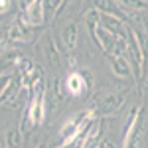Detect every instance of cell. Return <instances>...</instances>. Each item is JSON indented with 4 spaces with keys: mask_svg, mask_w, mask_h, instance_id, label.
I'll list each match as a JSON object with an SVG mask.
<instances>
[{
    "mask_svg": "<svg viewBox=\"0 0 148 148\" xmlns=\"http://www.w3.org/2000/svg\"><path fill=\"white\" fill-rule=\"evenodd\" d=\"M126 53H128V61L130 65H134V73L136 77L144 75V63H146V56H148V44L144 40V36L132 30V28H126Z\"/></svg>",
    "mask_w": 148,
    "mask_h": 148,
    "instance_id": "cell-1",
    "label": "cell"
},
{
    "mask_svg": "<svg viewBox=\"0 0 148 148\" xmlns=\"http://www.w3.org/2000/svg\"><path fill=\"white\" fill-rule=\"evenodd\" d=\"M16 75L20 77V87H22L24 91H28V93L32 91V87H34L40 79H44L40 67L34 63V59H30V57H22V59L18 61Z\"/></svg>",
    "mask_w": 148,
    "mask_h": 148,
    "instance_id": "cell-2",
    "label": "cell"
},
{
    "mask_svg": "<svg viewBox=\"0 0 148 148\" xmlns=\"http://www.w3.org/2000/svg\"><path fill=\"white\" fill-rule=\"evenodd\" d=\"M123 103H125V97L121 93H105L95 101L91 111L95 113V116H113L123 107Z\"/></svg>",
    "mask_w": 148,
    "mask_h": 148,
    "instance_id": "cell-3",
    "label": "cell"
},
{
    "mask_svg": "<svg viewBox=\"0 0 148 148\" xmlns=\"http://www.w3.org/2000/svg\"><path fill=\"white\" fill-rule=\"evenodd\" d=\"M142 105L134 107L130 111V119L125 130V138H123V148H136L138 138H140V126H142Z\"/></svg>",
    "mask_w": 148,
    "mask_h": 148,
    "instance_id": "cell-4",
    "label": "cell"
},
{
    "mask_svg": "<svg viewBox=\"0 0 148 148\" xmlns=\"http://www.w3.org/2000/svg\"><path fill=\"white\" fill-rule=\"evenodd\" d=\"M18 20L22 24H26L28 28L42 26L44 20H46V2L44 0H34L32 4H28L26 8H22Z\"/></svg>",
    "mask_w": 148,
    "mask_h": 148,
    "instance_id": "cell-5",
    "label": "cell"
},
{
    "mask_svg": "<svg viewBox=\"0 0 148 148\" xmlns=\"http://www.w3.org/2000/svg\"><path fill=\"white\" fill-rule=\"evenodd\" d=\"M89 89V83L85 79V75L81 71H71L67 77H65V93L73 99H79L83 97Z\"/></svg>",
    "mask_w": 148,
    "mask_h": 148,
    "instance_id": "cell-6",
    "label": "cell"
},
{
    "mask_svg": "<svg viewBox=\"0 0 148 148\" xmlns=\"http://www.w3.org/2000/svg\"><path fill=\"white\" fill-rule=\"evenodd\" d=\"M42 51H44V59H46L47 67L51 69H59L61 67V56H59V49H57L56 42H53V38L49 34H46L42 38Z\"/></svg>",
    "mask_w": 148,
    "mask_h": 148,
    "instance_id": "cell-7",
    "label": "cell"
},
{
    "mask_svg": "<svg viewBox=\"0 0 148 148\" xmlns=\"http://www.w3.org/2000/svg\"><path fill=\"white\" fill-rule=\"evenodd\" d=\"M28 40H30L28 26L22 24L20 20H14L10 24V28L6 30V42H10V44H26Z\"/></svg>",
    "mask_w": 148,
    "mask_h": 148,
    "instance_id": "cell-8",
    "label": "cell"
},
{
    "mask_svg": "<svg viewBox=\"0 0 148 148\" xmlns=\"http://www.w3.org/2000/svg\"><path fill=\"white\" fill-rule=\"evenodd\" d=\"M111 69L119 79H128L132 77V65L126 56H113L111 57Z\"/></svg>",
    "mask_w": 148,
    "mask_h": 148,
    "instance_id": "cell-9",
    "label": "cell"
},
{
    "mask_svg": "<svg viewBox=\"0 0 148 148\" xmlns=\"http://www.w3.org/2000/svg\"><path fill=\"white\" fill-rule=\"evenodd\" d=\"M77 40H79V26L77 22H69L63 32H61V46L65 51H73L77 46Z\"/></svg>",
    "mask_w": 148,
    "mask_h": 148,
    "instance_id": "cell-10",
    "label": "cell"
},
{
    "mask_svg": "<svg viewBox=\"0 0 148 148\" xmlns=\"http://www.w3.org/2000/svg\"><path fill=\"white\" fill-rule=\"evenodd\" d=\"M22 125L24 123H22V116H20V121L4 132V146L6 148H18L22 144Z\"/></svg>",
    "mask_w": 148,
    "mask_h": 148,
    "instance_id": "cell-11",
    "label": "cell"
},
{
    "mask_svg": "<svg viewBox=\"0 0 148 148\" xmlns=\"http://www.w3.org/2000/svg\"><path fill=\"white\" fill-rule=\"evenodd\" d=\"M85 26L89 30V36L93 38V42L97 44V32H99V26H101V12L97 8H91L85 14Z\"/></svg>",
    "mask_w": 148,
    "mask_h": 148,
    "instance_id": "cell-12",
    "label": "cell"
},
{
    "mask_svg": "<svg viewBox=\"0 0 148 148\" xmlns=\"http://www.w3.org/2000/svg\"><path fill=\"white\" fill-rule=\"evenodd\" d=\"M93 8H97L101 14H109V16H116V18L125 20V16L121 14V8L114 6L113 0H95V6Z\"/></svg>",
    "mask_w": 148,
    "mask_h": 148,
    "instance_id": "cell-13",
    "label": "cell"
},
{
    "mask_svg": "<svg viewBox=\"0 0 148 148\" xmlns=\"http://www.w3.org/2000/svg\"><path fill=\"white\" fill-rule=\"evenodd\" d=\"M20 59H22V56H20L16 49H8V51L2 56V59H0V69H16Z\"/></svg>",
    "mask_w": 148,
    "mask_h": 148,
    "instance_id": "cell-14",
    "label": "cell"
},
{
    "mask_svg": "<svg viewBox=\"0 0 148 148\" xmlns=\"http://www.w3.org/2000/svg\"><path fill=\"white\" fill-rule=\"evenodd\" d=\"M16 83V73H0V105L4 103V97H6V93L10 91V87Z\"/></svg>",
    "mask_w": 148,
    "mask_h": 148,
    "instance_id": "cell-15",
    "label": "cell"
},
{
    "mask_svg": "<svg viewBox=\"0 0 148 148\" xmlns=\"http://www.w3.org/2000/svg\"><path fill=\"white\" fill-rule=\"evenodd\" d=\"M119 4L121 10H146L148 8V2L146 0H114Z\"/></svg>",
    "mask_w": 148,
    "mask_h": 148,
    "instance_id": "cell-16",
    "label": "cell"
},
{
    "mask_svg": "<svg viewBox=\"0 0 148 148\" xmlns=\"http://www.w3.org/2000/svg\"><path fill=\"white\" fill-rule=\"evenodd\" d=\"M10 8H12V0H0V16L10 12Z\"/></svg>",
    "mask_w": 148,
    "mask_h": 148,
    "instance_id": "cell-17",
    "label": "cell"
},
{
    "mask_svg": "<svg viewBox=\"0 0 148 148\" xmlns=\"http://www.w3.org/2000/svg\"><path fill=\"white\" fill-rule=\"evenodd\" d=\"M65 4H67V0H57L56 4V10H53V18H57L61 12H63V8H65Z\"/></svg>",
    "mask_w": 148,
    "mask_h": 148,
    "instance_id": "cell-18",
    "label": "cell"
},
{
    "mask_svg": "<svg viewBox=\"0 0 148 148\" xmlns=\"http://www.w3.org/2000/svg\"><path fill=\"white\" fill-rule=\"evenodd\" d=\"M18 2H20V6H22V8H26V6H28V4H32L34 0H18Z\"/></svg>",
    "mask_w": 148,
    "mask_h": 148,
    "instance_id": "cell-19",
    "label": "cell"
},
{
    "mask_svg": "<svg viewBox=\"0 0 148 148\" xmlns=\"http://www.w3.org/2000/svg\"><path fill=\"white\" fill-rule=\"evenodd\" d=\"M0 46H2V36H0Z\"/></svg>",
    "mask_w": 148,
    "mask_h": 148,
    "instance_id": "cell-20",
    "label": "cell"
}]
</instances>
